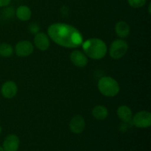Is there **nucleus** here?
<instances>
[{"label": "nucleus", "mask_w": 151, "mask_h": 151, "mask_svg": "<svg viewBox=\"0 0 151 151\" xmlns=\"http://www.w3.org/2000/svg\"><path fill=\"white\" fill-rule=\"evenodd\" d=\"M128 50V44L125 40L116 39L111 43L109 48V55L115 60H118L125 56Z\"/></svg>", "instance_id": "nucleus-4"}, {"label": "nucleus", "mask_w": 151, "mask_h": 151, "mask_svg": "<svg viewBox=\"0 0 151 151\" xmlns=\"http://www.w3.org/2000/svg\"><path fill=\"white\" fill-rule=\"evenodd\" d=\"M70 60L75 66L79 68H83L88 63V57L86 54L80 50H74L71 52Z\"/></svg>", "instance_id": "nucleus-10"}, {"label": "nucleus", "mask_w": 151, "mask_h": 151, "mask_svg": "<svg viewBox=\"0 0 151 151\" xmlns=\"http://www.w3.org/2000/svg\"><path fill=\"white\" fill-rule=\"evenodd\" d=\"M20 146V139L15 134H9L2 143V147L4 151H18Z\"/></svg>", "instance_id": "nucleus-8"}, {"label": "nucleus", "mask_w": 151, "mask_h": 151, "mask_svg": "<svg viewBox=\"0 0 151 151\" xmlns=\"http://www.w3.org/2000/svg\"><path fill=\"white\" fill-rule=\"evenodd\" d=\"M86 128L85 119L81 115H75L69 122V129L73 134H81Z\"/></svg>", "instance_id": "nucleus-7"}, {"label": "nucleus", "mask_w": 151, "mask_h": 151, "mask_svg": "<svg viewBox=\"0 0 151 151\" xmlns=\"http://www.w3.org/2000/svg\"><path fill=\"white\" fill-rule=\"evenodd\" d=\"M91 114L92 116L97 120H104L109 116V110L104 106L98 105L92 109Z\"/></svg>", "instance_id": "nucleus-15"}, {"label": "nucleus", "mask_w": 151, "mask_h": 151, "mask_svg": "<svg viewBox=\"0 0 151 151\" xmlns=\"http://www.w3.org/2000/svg\"><path fill=\"white\" fill-rule=\"evenodd\" d=\"M131 121L137 128H147L151 125V114L147 111H140L133 116Z\"/></svg>", "instance_id": "nucleus-5"}, {"label": "nucleus", "mask_w": 151, "mask_h": 151, "mask_svg": "<svg viewBox=\"0 0 151 151\" xmlns=\"http://www.w3.org/2000/svg\"><path fill=\"white\" fill-rule=\"evenodd\" d=\"M15 13H16V17L22 22H27L29 20L32 16L31 9L27 5H20L18 7Z\"/></svg>", "instance_id": "nucleus-14"}, {"label": "nucleus", "mask_w": 151, "mask_h": 151, "mask_svg": "<svg viewBox=\"0 0 151 151\" xmlns=\"http://www.w3.org/2000/svg\"><path fill=\"white\" fill-rule=\"evenodd\" d=\"M147 0H128V3L134 8H140L146 4Z\"/></svg>", "instance_id": "nucleus-17"}, {"label": "nucleus", "mask_w": 151, "mask_h": 151, "mask_svg": "<svg viewBox=\"0 0 151 151\" xmlns=\"http://www.w3.org/2000/svg\"><path fill=\"white\" fill-rule=\"evenodd\" d=\"M39 30V27L38 26L37 24H32L29 26V31H30L32 33L36 34L37 32H38Z\"/></svg>", "instance_id": "nucleus-19"}, {"label": "nucleus", "mask_w": 151, "mask_h": 151, "mask_svg": "<svg viewBox=\"0 0 151 151\" xmlns=\"http://www.w3.org/2000/svg\"><path fill=\"white\" fill-rule=\"evenodd\" d=\"M6 7H7V8L4 9V11H3L4 16H6L7 18L12 17V16H13V14H14V9L11 7H7V6Z\"/></svg>", "instance_id": "nucleus-18"}, {"label": "nucleus", "mask_w": 151, "mask_h": 151, "mask_svg": "<svg viewBox=\"0 0 151 151\" xmlns=\"http://www.w3.org/2000/svg\"><path fill=\"white\" fill-rule=\"evenodd\" d=\"M81 46L86 55L93 60L103 59L108 52L107 45L100 38H88L83 41Z\"/></svg>", "instance_id": "nucleus-2"}, {"label": "nucleus", "mask_w": 151, "mask_h": 151, "mask_svg": "<svg viewBox=\"0 0 151 151\" xmlns=\"http://www.w3.org/2000/svg\"><path fill=\"white\" fill-rule=\"evenodd\" d=\"M1 132H2V128H1V126L0 125V135H1Z\"/></svg>", "instance_id": "nucleus-21"}, {"label": "nucleus", "mask_w": 151, "mask_h": 151, "mask_svg": "<svg viewBox=\"0 0 151 151\" xmlns=\"http://www.w3.org/2000/svg\"><path fill=\"white\" fill-rule=\"evenodd\" d=\"M34 45L41 51H45L50 46V38L44 32H37L34 37Z\"/></svg>", "instance_id": "nucleus-11"}, {"label": "nucleus", "mask_w": 151, "mask_h": 151, "mask_svg": "<svg viewBox=\"0 0 151 151\" xmlns=\"http://www.w3.org/2000/svg\"><path fill=\"white\" fill-rule=\"evenodd\" d=\"M34 51V46L30 41H21L16 44V47H15V52L16 54L19 57L25 58L30 55Z\"/></svg>", "instance_id": "nucleus-6"}, {"label": "nucleus", "mask_w": 151, "mask_h": 151, "mask_svg": "<svg viewBox=\"0 0 151 151\" xmlns=\"http://www.w3.org/2000/svg\"><path fill=\"white\" fill-rule=\"evenodd\" d=\"M18 91V86L15 82L7 81L2 84L1 88V95L6 99H12L16 95Z\"/></svg>", "instance_id": "nucleus-9"}, {"label": "nucleus", "mask_w": 151, "mask_h": 151, "mask_svg": "<svg viewBox=\"0 0 151 151\" xmlns=\"http://www.w3.org/2000/svg\"><path fill=\"white\" fill-rule=\"evenodd\" d=\"M117 115L119 119L124 122H130L132 120L133 112L131 108L122 105L117 109Z\"/></svg>", "instance_id": "nucleus-13"}, {"label": "nucleus", "mask_w": 151, "mask_h": 151, "mask_svg": "<svg viewBox=\"0 0 151 151\" xmlns=\"http://www.w3.org/2000/svg\"><path fill=\"white\" fill-rule=\"evenodd\" d=\"M13 53V47L7 43L0 44V56L2 58H10Z\"/></svg>", "instance_id": "nucleus-16"}, {"label": "nucleus", "mask_w": 151, "mask_h": 151, "mask_svg": "<svg viewBox=\"0 0 151 151\" xmlns=\"http://www.w3.org/2000/svg\"><path fill=\"white\" fill-rule=\"evenodd\" d=\"M148 11H149V13L150 14V4H149V7H148Z\"/></svg>", "instance_id": "nucleus-22"}, {"label": "nucleus", "mask_w": 151, "mask_h": 151, "mask_svg": "<svg viewBox=\"0 0 151 151\" xmlns=\"http://www.w3.org/2000/svg\"><path fill=\"white\" fill-rule=\"evenodd\" d=\"M97 87L103 95L108 97H113L119 92V84L114 78L105 76L100 78L97 83Z\"/></svg>", "instance_id": "nucleus-3"}, {"label": "nucleus", "mask_w": 151, "mask_h": 151, "mask_svg": "<svg viewBox=\"0 0 151 151\" xmlns=\"http://www.w3.org/2000/svg\"><path fill=\"white\" fill-rule=\"evenodd\" d=\"M47 33L53 42L65 48H78L83 42L82 33L76 27L68 24H52L48 27Z\"/></svg>", "instance_id": "nucleus-1"}, {"label": "nucleus", "mask_w": 151, "mask_h": 151, "mask_svg": "<svg viewBox=\"0 0 151 151\" xmlns=\"http://www.w3.org/2000/svg\"><path fill=\"white\" fill-rule=\"evenodd\" d=\"M0 151H4V149H3L2 146H0Z\"/></svg>", "instance_id": "nucleus-23"}, {"label": "nucleus", "mask_w": 151, "mask_h": 151, "mask_svg": "<svg viewBox=\"0 0 151 151\" xmlns=\"http://www.w3.org/2000/svg\"><path fill=\"white\" fill-rule=\"evenodd\" d=\"M11 2V0H0V7H4L8 6Z\"/></svg>", "instance_id": "nucleus-20"}, {"label": "nucleus", "mask_w": 151, "mask_h": 151, "mask_svg": "<svg viewBox=\"0 0 151 151\" xmlns=\"http://www.w3.org/2000/svg\"><path fill=\"white\" fill-rule=\"evenodd\" d=\"M115 32L121 38H125L129 35L131 28L129 24L125 21H119L115 24Z\"/></svg>", "instance_id": "nucleus-12"}]
</instances>
